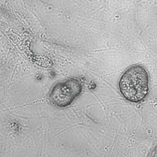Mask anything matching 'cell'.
Listing matches in <instances>:
<instances>
[{
    "instance_id": "6da1fadb",
    "label": "cell",
    "mask_w": 157,
    "mask_h": 157,
    "mask_svg": "<svg viewBox=\"0 0 157 157\" xmlns=\"http://www.w3.org/2000/svg\"><path fill=\"white\" fill-rule=\"evenodd\" d=\"M149 82L148 73L144 66L133 65L128 69L120 78L119 91L127 100L140 103L148 94Z\"/></svg>"
},
{
    "instance_id": "7a4b0ae2",
    "label": "cell",
    "mask_w": 157,
    "mask_h": 157,
    "mask_svg": "<svg viewBox=\"0 0 157 157\" xmlns=\"http://www.w3.org/2000/svg\"><path fill=\"white\" fill-rule=\"evenodd\" d=\"M82 90V82L76 78H70L56 84L51 91L49 99L56 107L66 108L81 94Z\"/></svg>"
}]
</instances>
